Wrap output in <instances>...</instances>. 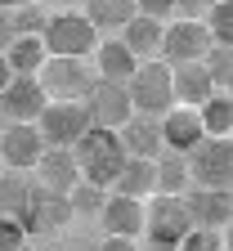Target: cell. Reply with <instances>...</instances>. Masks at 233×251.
I'll list each match as a JSON object with an SVG mask.
<instances>
[{
	"label": "cell",
	"mask_w": 233,
	"mask_h": 251,
	"mask_svg": "<svg viewBox=\"0 0 233 251\" xmlns=\"http://www.w3.org/2000/svg\"><path fill=\"white\" fill-rule=\"evenodd\" d=\"M36 76H41V85H45L50 99H85L90 85L99 81V76H90L85 58H68V54H50Z\"/></svg>",
	"instance_id": "obj_9"
},
{
	"label": "cell",
	"mask_w": 233,
	"mask_h": 251,
	"mask_svg": "<svg viewBox=\"0 0 233 251\" xmlns=\"http://www.w3.org/2000/svg\"><path fill=\"white\" fill-rule=\"evenodd\" d=\"M197 112H202L207 135H233V99H229V90H215Z\"/></svg>",
	"instance_id": "obj_24"
},
{
	"label": "cell",
	"mask_w": 233,
	"mask_h": 251,
	"mask_svg": "<svg viewBox=\"0 0 233 251\" xmlns=\"http://www.w3.org/2000/svg\"><path fill=\"white\" fill-rule=\"evenodd\" d=\"M23 251H31V247H23Z\"/></svg>",
	"instance_id": "obj_43"
},
{
	"label": "cell",
	"mask_w": 233,
	"mask_h": 251,
	"mask_svg": "<svg viewBox=\"0 0 233 251\" xmlns=\"http://www.w3.org/2000/svg\"><path fill=\"white\" fill-rule=\"evenodd\" d=\"M27 188H31V184H18L9 171L0 175V215H18V206H23V198H27Z\"/></svg>",
	"instance_id": "obj_30"
},
{
	"label": "cell",
	"mask_w": 233,
	"mask_h": 251,
	"mask_svg": "<svg viewBox=\"0 0 233 251\" xmlns=\"http://www.w3.org/2000/svg\"><path fill=\"white\" fill-rule=\"evenodd\" d=\"M188 211H193V225H207V229H224L233 220V188H188L184 193Z\"/></svg>",
	"instance_id": "obj_13"
},
{
	"label": "cell",
	"mask_w": 233,
	"mask_h": 251,
	"mask_svg": "<svg viewBox=\"0 0 233 251\" xmlns=\"http://www.w3.org/2000/svg\"><path fill=\"white\" fill-rule=\"evenodd\" d=\"M144 233L157 251H180V242L193 233V211H188L184 193H157L153 206H148Z\"/></svg>",
	"instance_id": "obj_3"
},
{
	"label": "cell",
	"mask_w": 233,
	"mask_h": 251,
	"mask_svg": "<svg viewBox=\"0 0 233 251\" xmlns=\"http://www.w3.org/2000/svg\"><path fill=\"white\" fill-rule=\"evenodd\" d=\"M27 238H31V233L23 229L18 215H0V251H23Z\"/></svg>",
	"instance_id": "obj_32"
},
{
	"label": "cell",
	"mask_w": 233,
	"mask_h": 251,
	"mask_svg": "<svg viewBox=\"0 0 233 251\" xmlns=\"http://www.w3.org/2000/svg\"><path fill=\"white\" fill-rule=\"evenodd\" d=\"M9 130V117H5V108H0V135H5Z\"/></svg>",
	"instance_id": "obj_39"
},
{
	"label": "cell",
	"mask_w": 233,
	"mask_h": 251,
	"mask_svg": "<svg viewBox=\"0 0 233 251\" xmlns=\"http://www.w3.org/2000/svg\"><path fill=\"white\" fill-rule=\"evenodd\" d=\"M5 58H9L14 76H36V72L45 68V58H50V50H45V36H18V41L5 50Z\"/></svg>",
	"instance_id": "obj_22"
},
{
	"label": "cell",
	"mask_w": 233,
	"mask_h": 251,
	"mask_svg": "<svg viewBox=\"0 0 233 251\" xmlns=\"http://www.w3.org/2000/svg\"><path fill=\"white\" fill-rule=\"evenodd\" d=\"M18 41V27H14V9H0V54Z\"/></svg>",
	"instance_id": "obj_34"
},
{
	"label": "cell",
	"mask_w": 233,
	"mask_h": 251,
	"mask_svg": "<svg viewBox=\"0 0 233 251\" xmlns=\"http://www.w3.org/2000/svg\"><path fill=\"white\" fill-rule=\"evenodd\" d=\"M126 45L130 50H135V58L144 63V58H153V54H161V36H166V23H157V18H148V14H135V18H130L126 27Z\"/></svg>",
	"instance_id": "obj_19"
},
{
	"label": "cell",
	"mask_w": 233,
	"mask_h": 251,
	"mask_svg": "<svg viewBox=\"0 0 233 251\" xmlns=\"http://www.w3.org/2000/svg\"><path fill=\"white\" fill-rule=\"evenodd\" d=\"M72 215H77V211H72L68 193H58V188H50V184H31L27 198H23V206H18V220H23V229H27L31 238L63 229Z\"/></svg>",
	"instance_id": "obj_4"
},
{
	"label": "cell",
	"mask_w": 233,
	"mask_h": 251,
	"mask_svg": "<svg viewBox=\"0 0 233 251\" xmlns=\"http://www.w3.org/2000/svg\"><path fill=\"white\" fill-rule=\"evenodd\" d=\"M224 251H233V220L224 225Z\"/></svg>",
	"instance_id": "obj_38"
},
{
	"label": "cell",
	"mask_w": 233,
	"mask_h": 251,
	"mask_svg": "<svg viewBox=\"0 0 233 251\" xmlns=\"http://www.w3.org/2000/svg\"><path fill=\"white\" fill-rule=\"evenodd\" d=\"M99 251H135V238H117V233H108V242L99 247Z\"/></svg>",
	"instance_id": "obj_36"
},
{
	"label": "cell",
	"mask_w": 233,
	"mask_h": 251,
	"mask_svg": "<svg viewBox=\"0 0 233 251\" xmlns=\"http://www.w3.org/2000/svg\"><path fill=\"white\" fill-rule=\"evenodd\" d=\"M161 139H166V148H175V152H193L197 144L207 139L202 112H197V108H184V103H175L171 112L161 117Z\"/></svg>",
	"instance_id": "obj_14"
},
{
	"label": "cell",
	"mask_w": 233,
	"mask_h": 251,
	"mask_svg": "<svg viewBox=\"0 0 233 251\" xmlns=\"http://www.w3.org/2000/svg\"><path fill=\"white\" fill-rule=\"evenodd\" d=\"M104 229L108 233H117V238H139L144 233V225H148V206L139 202V198H126V193H108V202H104Z\"/></svg>",
	"instance_id": "obj_15"
},
{
	"label": "cell",
	"mask_w": 233,
	"mask_h": 251,
	"mask_svg": "<svg viewBox=\"0 0 233 251\" xmlns=\"http://www.w3.org/2000/svg\"><path fill=\"white\" fill-rule=\"evenodd\" d=\"M121 144L130 157H157L166 152V139H161V117H148V112H135L126 126H121Z\"/></svg>",
	"instance_id": "obj_16"
},
{
	"label": "cell",
	"mask_w": 233,
	"mask_h": 251,
	"mask_svg": "<svg viewBox=\"0 0 233 251\" xmlns=\"http://www.w3.org/2000/svg\"><path fill=\"white\" fill-rule=\"evenodd\" d=\"M77 162H81V175L99 188H117L126 162H130V152L121 144V130H108V126H90V130L77 139Z\"/></svg>",
	"instance_id": "obj_1"
},
{
	"label": "cell",
	"mask_w": 233,
	"mask_h": 251,
	"mask_svg": "<svg viewBox=\"0 0 233 251\" xmlns=\"http://www.w3.org/2000/svg\"><path fill=\"white\" fill-rule=\"evenodd\" d=\"M45 148H50V139L41 135L36 121H9V130L0 135V157H5V166H14V171L36 166L45 157Z\"/></svg>",
	"instance_id": "obj_11"
},
{
	"label": "cell",
	"mask_w": 233,
	"mask_h": 251,
	"mask_svg": "<svg viewBox=\"0 0 233 251\" xmlns=\"http://www.w3.org/2000/svg\"><path fill=\"white\" fill-rule=\"evenodd\" d=\"M41 135L50 139V148H77V139L90 130V108L81 99H50V108L41 112Z\"/></svg>",
	"instance_id": "obj_7"
},
{
	"label": "cell",
	"mask_w": 233,
	"mask_h": 251,
	"mask_svg": "<svg viewBox=\"0 0 233 251\" xmlns=\"http://www.w3.org/2000/svg\"><path fill=\"white\" fill-rule=\"evenodd\" d=\"M193 188V175H188V152H175L166 148L157 157V193H188Z\"/></svg>",
	"instance_id": "obj_23"
},
{
	"label": "cell",
	"mask_w": 233,
	"mask_h": 251,
	"mask_svg": "<svg viewBox=\"0 0 233 251\" xmlns=\"http://www.w3.org/2000/svg\"><path fill=\"white\" fill-rule=\"evenodd\" d=\"M130 85V103L135 112H148V117H166L175 108V68L166 58H144L139 72L126 81Z\"/></svg>",
	"instance_id": "obj_2"
},
{
	"label": "cell",
	"mask_w": 233,
	"mask_h": 251,
	"mask_svg": "<svg viewBox=\"0 0 233 251\" xmlns=\"http://www.w3.org/2000/svg\"><path fill=\"white\" fill-rule=\"evenodd\" d=\"M211 94H215V81L207 72V63H180V68H175V103L202 108Z\"/></svg>",
	"instance_id": "obj_18"
},
{
	"label": "cell",
	"mask_w": 233,
	"mask_h": 251,
	"mask_svg": "<svg viewBox=\"0 0 233 251\" xmlns=\"http://www.w3.org/2000/svg\"><path fill=\"white\" fill-rule=\"evenodd\" d=\"M9 81H14V68H9V58H5V54H0V94H5V90H9Z\"/></svg>",
	"instance_id": "obj_37"
},
{
	"label": "cell",
	"mask_w": 233,
	"mask_h": 251,
	"mask_svg": "<svg viewBox=\"0 0 233 251\" xmlns=\"http://www.w3.org/2000/svg\"><path fill=\"white\" fill-rule=\"evenodd\" d=\"M207 27H211L215 45H233V0H220V5L207 14Z\"/></svg>",
	"instance_id": "obj_28"
},
{
	"label": "cell",
	"mask_w": 233,
	"mask_h": 251,
	"mask_svg": "<svg viewBox=\"0 0 233 251\" xmlns=\"http://www.w3.org/2000/svg\"><path fill=\"white\" fill-rule=\"evenodd\" d=\"M202 63H207L215 90H233V45H211Z\"/></svg>",
	"instance_id": "obj_26"
},
{
	"label": "cell",
	"mask_w": 233,
	"mask_h": 251,
	"mask_svg": "<svg viewBox=\"0 0 233 251\" xmlns=\"http://www.w3.org/2000/svg\"><path fill=\"white\" fill-rule=\"evenodd\" d=\"M112 193H126V198H139V202H144L148 193H157V162H153V157H130Z\"/></svg>",
	"instance_id": "obj_21"
},
{
	"label": "cell",
	"mask_w": 233,
	"mask_h": 251,
	"mask_svg": "<svg viewBox=\"0 0 233 251\" xmlns=\"http://www.w3.org/2000/svg\"><path fill=\"white\" fill-rule=\"evenodd\" d=\"M135 14H139V0H90L94 27H126Z\"/></svg>",
	"instance_id": "obj_25"
},
{
	"label": "cell",
	"mask_w": 233,
	"mask_h": 251,
	"mask_svg": "<svg viewBox=\"0 0 233 251\" xmlns=\"http://www.w3.org/2000/svg\"><path fill=\"white\" fill-rule=\"evenodd\" d=\"M23 5V0H0V9H18Z\"/></svg>",
	"instance_id": "obj_40"
},
{
	"label": "cell",
	"mask_w": 233,
	"mask_h": 251,
	"mask_svg": "<svg viewBox=\"0 0 233 251\" xmlns=\"http://www.w3.org/2000/svg\"><path fill=\"white\" fill-rule=\"evenodd\" d=\"M94 58H99V76H108V81H130L139 72V58L126 41H99Z\"/></svg>",
	"instance_id": "obj_20"
},
{
	"label": "cell",
	"mask_w": 233,
	"mask_h": 251,
	"mask_svg": "<svg viewBox=\"0 0 233 251\" xmlns=\"http://www.w3.org/2000/svg\"><path fill=\"white\" fill-rule=\"evenodd\" d=\"M180 9V0H139V14H148V18H157V23H166Z\"/></svg>",
	"instance_id": "obj_33"
},
{
	"label": "cell",
	"mask_w": 233,
	"mask_h": 251,
	"mask_svg": "<svg viewBox=\"0 0 233 251\" xmlns=\"http://www.w3.org/2000/svg\"><path fill=\"white\" fill-rule=\"evenodd\" d=\"M5 171H9V166H5V157H0V175H5Z\"/></svg>",
	"instance_id": "obj_41"
},
{
	"label": "cell",
	"mask_w": 233,
	"mask_h": 251,
	"mask_svg": "<svg viewBox=\"0 0 233 251\" xmlns=\"http://www.w3.org/2000/svg\"><path fill=\"white\" fill-rule=\"evenodd\" d=\"M211 45H215L211 41V27L202 18H175V23H166L161 58L171 63V68H180V63H202Z\"/></svg>",
	"instance_id": "obj_8"
},
{
	"label": "cell",
	"mask_w": 233,
	"mask_h": 251,
	"mask_svg": "<svg viewBox=\"0 0 233 251\" xmlns=\"http://www.w3.org/2000/svg\"><path fill=\"white\" fill-rule=\"evenodd\" d=\"M45 23H50V14H45L41 5H31V0H23V5L14 9V27H18V36H41Z\"/></svg>",
	"instance_id": "obj_29"
},
{
	"label": "cell",
	"mask_w": 233,
	"mask_h": 251,
	"mask_svg": "<svg viewBox=\"0 0 233 251\" xmlns=\"http://www.w3.org/2000/svg\"><path fill=\"white\" fill-rule=\"evenodd\" d=\"M81 103L90 108V121H94V126H108V130H121V126L135 117L130 85H126V81H108V76H99Z\"/></svg>",
	"instance_id": "obj_10"
},
{
	"label": "cell",
	"mask_w": 233,
	"mask_h": 251,
	"mask_svg": "<svg viewBox=\"0 0 233 251\" xmlns=\"http://www.w3.org/2000/svg\"><path fill=\"white\" fill-rule=\"evenodd\" d=\"M180 251H224V233L207 229V225H193V233L180 242Z\"/></svg>",
	"instance_id": "obj_31"
},
{
	"label": "cell",
	"mask_w": 233,
	"mask_h": 251,
	"mask_svg": "<svg viewBox=\"0 0 233 251\" xmlns=\"http://www.w3.org/2000/svg\"><path fill=\"white\" fill-rule=\"evenodd\" d=\"M188 175L197 188H233V135H207L188 152Z\"/></svg>",
	"instance_id": "obj_5"
},
{
	"label": "cell",
	"mask_w": 233,
	"mask_h": 251,
	"mask_svg": "<svg viewBox=\"0 0 233 251\" xmlns=\"http://www.w3.org/2000/svg\"><path fill=\"white\" fill-rule=\"evenodd\" d=\"M36 171H41V184L58 188V193H72V188L85 179V175H81V162H77V152H72V148H45V157L36 162Z\"/></svg>",
	"instance_id": "obj_17"
},
{
	"label": "cell",
	"mask_w": 233,
	"mask_h": 251,
	"mask_svg": "<svg viewBox=\"0 0 233 251\" xmlns=\"http://www.w3.org/2000/svg\"><path fill=\"white\" fill-rule=\"evenodd\" d=\"M68 202H72V211L77 215H104V202H108V188H99V184H90V179H81L72 193H68Z\"/></svg>",
	"instance_id": "obj_27"
},
{
	"label": "cell",
	"mask_w": 233,
	"mask_h": 251,
	"mask_svg": "<svg viewBox=\"0 0 233 251\" xmlns=\"http://www.w3.org/2000/svg\"><path fill=\"white\" fill-rule=\"evenodd\" d=\"M229 99H233V90H229Z\"/></svg>",
	"instance_id": "obj_42"
},
{
	"label": "cell",
	"mask_w": 233,
	"mask_h": 251,
	"mask_svg": "<svg viewBox=\"0 0 233 251\" xmlns=\"http://www.w3.org/2000/svg\"><path fill=\"white\" fill-rule=\"evenodd\" d=\"M0 108L9 121H41V112L50 108V94L41 85V76H14L9 90L0 94Z\"/></svg>",
	"instance_id": "obj_12"
},
{
	"label": "cell",
	"mask_w": 233,
	"mask_h": 251,
	"mask_svg": "<svg viewBox=\"0 0 233 251\" xmlns=\"http://www.w3.org/2000/svg\"><path fill=\"white\" fill-rule=\"evenodd\" d=\"M215 5H220V0H180V14H184V18H202V23H207V14H211Z\"/></svg>",
	"instance_id": "obj_35"
},
{
	"label": "cell",
	"mask_w": 233,
	"mask_h": 251,
	"mask_svg": "<svg viewBox=\"0 0 233 251\" xmlns=\"http://www.w3.org/2000/svg\"><path fill=\"white\" fill-rule=\"evenodd\" d=\"M41 36L50 54H68V58H85L90 50H99V27L90 23V14H50Z\"/></svg>",
	"instance_id": "obj_6"
}]
</instances>
